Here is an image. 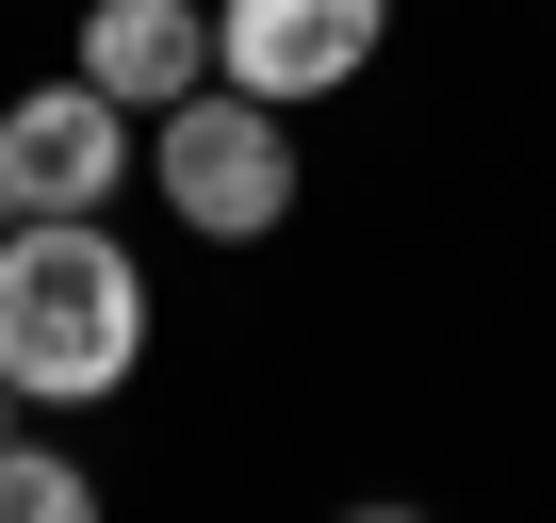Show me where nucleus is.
Listing matches in <instances>:
<instances>
[{
  "mask_svg": "<svg viewBox=\"0 0 556 523\" xmlns=\"http://www.w3.org/2000/svg\"><path fill=\"white\" fill-rule=\"evenodd\" d=\"M0 377H17V409H99L148 377V262L99 213L0 229Z\"/></svg>",
  "mask_w": 556,
  "mask_h": 523,
  "instance_id": "obj_1",
  "label": "nucleus"
},
{
  "mask_svg": "<svg viewBox=\"0 0 556 523\" xmlns=\"http://www.w3.org/2000/svg\"><path fill=\"white\" fill-rule=\"evenodd\" d=\"M148 180H164V213L197 245H262L278 213H295V115L245 99V82H197V99L148 115Z\"/></svg>",
  "mask_w": 556,
  "mask_h": 523,
  "instance_id": "obj_2",
  "label": "nucleus"
},
{
  "mask_svg": "<svg viewBox=\"0 0 556 523\" xmlns=\"http://www.w3.org/2000/svg\"><path fill=\"white\" fill-rule=\"evenodd\" d=\"M131 164H148V115H131V99H99L83 66H66V82H34L17 115H0V196H17V213H115V196H131Z\"/></svg>",
  "mask_w": 556,
  "mask_h": 523,
  "instance_id": "obj_3",
  "label": "nucleus"
},
{
  "mask_svg": "<svg viewBox=\"0 0 556 523\" xmlns=\"http://www.w3.org/2000/svg\"><path fill=\"white\" fill-rule=\"evenodd\" d=\"M377 34H393V0H213V82L312 115L377 66Z\"/></svg>",
  "mask_w": 556,
  "mask_h": 523,
  "instance_id": "obj_4",
  "label": "nucleus"
},
{
  "mask_svg": "<svg viewBox=\"0 0 556 523\" xmlns=\"http://www.w3.org/2000/svg\"><path fill=\"white\" fill-rule=\"evenodd\" d=\"M83 82L131 99V115L197 99L213 82V0H83Z\"/></svg>",
  "mask_w": 556,
  "mask_h": 523,
  "instance_id": "obj_5",
  "label": "nucleus"
},
{
  "mask_svg": "<svg viewBox=\"0 0 556 523\" xmlns=\"http://www.w3.org/2000/svg\"><path fill=\"white\" fill-rule=\"evenodd\" d=\"M83 507H99V474H83V458H50V442L0 425V523H83Z\"/></svg>",
  "mask_w": 556,
  "mask_h": 523,
  "instance_id": "obj_6",
  "label": "nucleus"
},
{
  "mask_svg": "<svg viewBox=\"0 0 556 523\" xmlns=\"http://www.w3.org/2000/svg\"><path fill=\"white\" fill-rule=\"evenodd\" d=\"M0 425H17V377H0Z\"/></svg>",
  "mask_w": 556,
  "mask_h": 523,
  "instance_id": "obj_7",
  "label": "nucleus"
},
{
  "mask_svg": "<svg viewBox=\"0 0 556 523\" xmlns=\"http://www.w3.org/2000/svg\"><path fill=\"white\" fill-rule=\"evenodd\" d=\"M0 229H17V196H0Z\"/></svg>",
  "mask_w": 556,
  "mask_h": 523,
  "instance_id": "obj_8",
  "label": "nucleus"
}]
</instances>
